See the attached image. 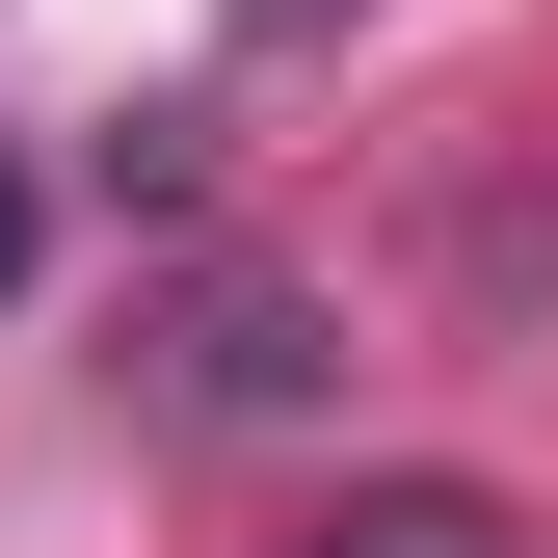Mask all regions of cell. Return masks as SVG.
Wrapping results in <instances>:
<instances>
[{
  "label": "cell",
  "instance_id": "1",
  "mask_svg": "<svg viewBox=\"0 0 558 558\" xmlns=\"http://www.w3.org/2000/svg\"><path fill=\"white\" fill-rule=\"evenodd\" d=\"M133 399H160V426H214V452H266V426H345V319L293 293V266L186 240L160 293H133Z\"/></svg>",
  "mask_w": 558,
  "mask_h": 558
},
{
  "label": "cell",
  "instance_id": "2",
  "mask_svg": "<svg viewBox=\"0 0 558 558\" xmlns=\"http://www.w3.org/2000/svg\"><path fill=\"white\" fill-rule=\"evenodd\" d=\"M426 319H452V345H558V160H452V214H426Z\"/></svg>",
  "mask_w": 558,
  "mask_h": 558
},
{
  "label": "cell",
  "instance_id": "3",
  "mask_svg": "<svg viewBox=\"0 0 558 558\" xmlns=\"http://www.w3.org/2000/svg\"><path fill=\"white\" fill-rule=\"evenodd\" d=\"M293 558H532V532L478 506V478H345V506H319Z\"/></svg>",
  "mask_w": 558,
  "mask_h": 558
},
{
  "label": "cell",
  "instance_id": "4",
  "mask_svg": "<svg viewBox=\"0 0 558 558\" xmlns=\"http://www.w3.org/2000/svg\"><path fill=\"white\" fill-rule=\"evenodd\" d=\"M319 27H373V0H240V53H319Z\"/></svg>",
  "mask_w": 558,
  "mask_h": 558
},
{
  "label": "cell",
  "instance_id": "5",
  "mask_svg": "<svg viewBox=\"0 0 558 558\" xmlns=\"http://www.w3.org/2000/svg\"><path fill=\"white\" fill-rule=\"evenodd\" d=\"M0 293H27V160H0Z\"/></svg>",
  "mask_w": 558,
  "mask_h": 558
}]
</instances>
